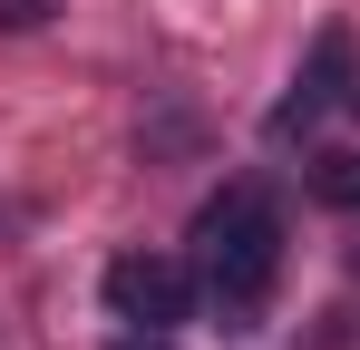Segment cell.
I'll list each match as a JSON object with an SVG mask.
<instances>
[{"label": "cell", "mask_w": 360, "mask_h": 350, "mask_svg": "<svg viewBox=\"0 0 360 350\" xmlns=\"http://www.w3.org/2000/svg\"><path fill=\"white\" fill-rule=\"evenodd\" d=\"M195 263H205V292H214L224 331H253V311H263V292H273V263H283L273 195H263V185H224V195L195 214Z\"/></svg>", "instance_id": "6da1fadb"}, {"label": "cell", "mask_w": 360, "mask_h": 350, "mask_svg": "<svg viewBox=\"0 0 360 350\" xmlns=\"http://www.w3.org/2000/svg\"><path fill=\"white\" fill-rule=\"evenodd\" d=\"M185 302H195V273H185V263H166V253H117V263H108V311H117V321H136V331L185 321Z\"/></svg>", "instance_id": "7a4b0ae2"}, {"label": "cell", "mask_w": 360, "mask_h": 350, "mask_svg": "<svg viewBox=\"0 0 360 350\" xmlns=\"http://www.w3.org/2000/svg\"><path fill=\"white\" fill-rule=\"evenodd\" d=\"M341 78H351V30H321V39H311V58L292 68V88H283V108H273V136L321 127V117L341 108Z\"/></svg>", "instance_id": "3957f363"}, {"label": "cell", "mask_w": 360, "mask_h": 350, "mask_svg": "<svg viewBox=\"0 0 360 350\" xmlns=\"http://www.w3.org/2000/svg\"><path fill=\"white\" fill-rule=\"evenodd\" d=\"M311 195H321V205H360V156L351 146H331V156L311 166Z\"/></svg>", "instance_id": "277c9868"}, {"label": "cell", "mask_w": 360, "mask_h": 350, "mask_svg": "<svg viewBox=\"0 0 360 350\" xmlns=\"http://www.w3.org/2000/svg\"><path fill=\"white\" fill-rule=\"evenodd\" d=\"M49 10H59V0H0V30H39Z\"/></svg>", "instance_id": "5b68a950"}, {"label": "cell", "mask_w": 360, "mask_h": 350, "mask_svg": "<svg viewBox=\"0 0 360 350\" xmlns=\"http://www.w3.org/2000/svg\"><path fill=\"white\" fill-rule=\"evenodd\" d=\"M117 350H176V341H156V331H136V341H117Z\"/></svg>", "instance_id": "8992f818"}]
</instances>
